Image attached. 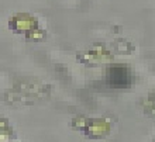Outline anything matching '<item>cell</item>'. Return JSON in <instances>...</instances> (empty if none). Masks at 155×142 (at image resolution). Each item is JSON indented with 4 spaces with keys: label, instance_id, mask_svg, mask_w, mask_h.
Returning <instances> with one entry per match:
<instances>
[{
    "label": "cell",
    "instance_id": "obj_1",
    "mask_svg": "<svg viewBox=\"0 0 155 142\" xmlns=\"http://www.w3.org/2000/svg\"><path fill=\"white\" fill-rule=\"evenodd\" d=\"M48 86L38 85H20L16 90H12V97H6V102L20 103V104H33L38 98L48 96Z\"/></svg>",
    "mask_w": 155,
    "mask_h": 142
},
{
    "label": "cell",
    "instance_id": "obj_2",
    "mask_svg": "<svg viewBox=\"0 0 155 142\" xmlns=\"http://www.w3.org/2000/svg\"><path fill=\"white\" fill-rule=\"evenodd\" d=\"M8 27L17 34H25V37L38 30V21L35 17L27 13H18L8 20Z\"/></svg>",
    "mask_w": 155,
    "mask_h": 142
},
{
    "label": "cell",
    "instance_id": "obj_3",
    "mask_svg": "<svg viewBox=\"0 0 155 142\" xmlns=\"http://www.w3.org/2000/svg\"><path fill=\"white\" fill-rule=\"evenodd\" d=\"M106 82L110 87H128L133 82V76L126 66H110L106 72Z\"/></svg>",
    "mask_w": 155,
    "mask_h": 142
},
{
    "label": "cell",
    "instance_id": "obj_4",
    "mask_svg": "<svg viewBox=\"0 0 155 142\" xmlns=\"http://www.w3.org/2000/svg\"><path fill=\"white\" fill-rule=\"evenodd\" d=\"M111 130L110 121H107L104 118H93V120H89L86 121V125L83 128L86 137L93 139H100L104 138Z\"/></svg>",
    "mask_w": 155,
    "mask_h": 142
},
{
    "label": "cell",
    "instance_id": "obj_5",
    "mask_svg": "<svg viewBox=\"0 0 155 142\" xmlns=\"http://www.w3.org/2000/svg\"><path fill=\"white\" fill-rule=\"evenodd\" d=\"M111 58L110 52L106 51L104 48L102 47H96V48H92L90 51H85L78 55V59L82 61L83 63H87V65H97L100 62H104V61H109Z\"/></svg>",
    "mask_w": 155,
    "mask_h": 142
},
{
    "label": "cell",
    "instance_id": "obj_6",
    "mask_svg": "<svg viewBox=\"0 0 155 142\" xmlns=\"http://www.w3.org/2000/svg\"><path fill=\"white\" fill-rule=\"evenodd\" d=\"M144 111L155 117V93L147 96L145 102H144Z\"/></svg>",
    "mask_w": 155,
    "mask_h": 142
},
{
    "label": "cell",
    "instance_id": "obj_7",
    "mask_svg": "<svg viewBox=\"0 0 155 142\" xmlns=\"http://www.w3.org/2000/svg\"><path fill=\"white\" fill-rule=\"evenodd\" d=\"M42 38H44V33H42L40 28L35 30V31H33L30 35H27V40H31V41H34V40L40 41V40H42Z\"/></svg>",
    "mask_w": 155,
    "mask_h": 142
}]
</instances>
